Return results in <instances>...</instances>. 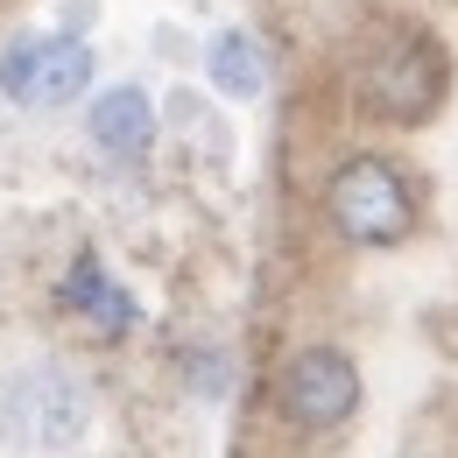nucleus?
Instances as JSON below:
<instances>
[{"mask_svg": "<svg viewBox=\"0 0 458 458\" xmlns=\"http://www.w3.org/2000/svg\"><path fill=\"white\" fill-rule=\"evenodd\" d=\"M57 296L78 310V318H92L99 332H134V303H127V289H120L92 254H78V261H71V276H64Z\"/></svg>", "mask_w": 458, "mask_h": 458, "instance_id": "0eeeda50", "label": "nucleus"}, {"mask_svg": "<svg viewBox=\"0 0 458 458\" xmlns=\"http://www.w3.org/2000/svg\"><path fill=\"white\" fill-rule=\"evenodd\" d=\"M85 430V388L64 367H29L0 388V437L14 452H57Z\"/></svg>", "mask_w": 458, "mask_h": 458, "instance_id": "f257e3e1", "label": "nucleus"}, {"mask_svg": "<svg viewBox=\"0 0 458 458\" xmlns=\"http://www.w3.org/2000/svg\"><path fill=\"white\" fill-rule=\"evenodd\" d=\"M276 402H283V416L296 430H332L360 402V367L339 345H303L283 367V381H276Z\"/></svg>", "mask_w": 458, "mask_h": 458, "instance_id": "20e7f679", "label": "nucleus"}, {"mask_svg": "<svg viewBox=\"0 0 458 458\" xmlns=\"http://www.w3.org/2000/svg\"><path fill=\"white\" fill-rule=\"evenodd\" d=\"M92 141H99L114 163L148 156V141H156V114H148V99H141L134 85H114L106 99H92Z\"/></svg>", "mask_w": 458, "mask_h": 458, "instance_id": "423d86ee", "label": "nucleus"}, {"mask_svg": "<svg viewBox=\"0 0 458 458\" xmlns=\"http://www.w3.org/2000/svg\"><path fill=\"white\" fill-rule=\"evenodd\" d=\"M445 99V57L423 36H395L381 57L367 64V106L388 120H423Z\"/></svg>", "mask_w": 458, "mask_h": 458, "instance_id": "39448f33", "label": "nucleus"}, {"mask_svg": "<svg viewBox=\"0 0 458 458\" xmlns=\"http://www.w3.org/2000/svg\"><path fill=\"white\" fill-rule=\"evenodd\" d=\"M205 64H212V85H219V92H233V99H254V92L268 85V71H261V50H254L240 29H226V36L205 50Z\"/></svg>", "mask_w": 458, "mask_h": 458, "instance_id": "6e6552de", "label": "nucleus"}, {"mask_svg": "<svg viewBox=\"0 0 458 458\" xmlns=\"http://www.w3.org/2000/svg\"><path fill=\"white\" fill-rule=\"evenodd\" d=\"M325 205H332V226H339L345 240H360V247H388V240H402L409 219H416L409 183H402L395 163H381V156H352V163H339Z\"/></svg>", "mask_w": 458, "mask_h": 458, "instance_id": "f03ea898", "label": "nucleus"}, {"mask_svg": "<svg viewBox=\"0 0 458 458\" xmlns=\"http://www.w3.org/2000/svg\"><path fill=\"white\" fill-rule=\"evenodd\" d=\"M92 85V50L78 36H21L0 57V92L21 106H71Z\"/></svg>", "mask_w": 458, "mask_h": 458, "instance_id": "7ed1b4c3", "label": "nucleus"}]
</instances>
